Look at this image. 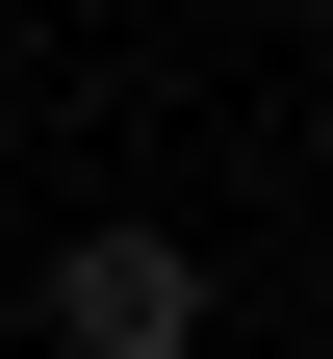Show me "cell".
<instances>
[{"label":"cell","mask_w":333,"mask_h":359,"mask_svg":"<svg viewBox=\"0 0 333 359\" xmlns=\"http://www.w3.org/2000/svg\"><path fill=\"white\" fill-rule=\"evenodd\" d=\"M205 231H154V205H103V231H52V283H26V334L52 359H205Z\"/></svg>","instance_id":"1"}]
</instances>
